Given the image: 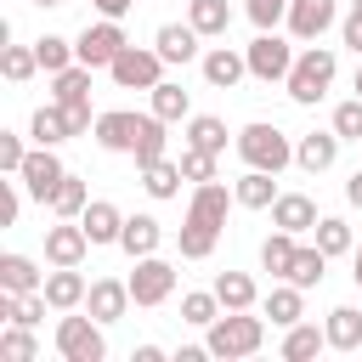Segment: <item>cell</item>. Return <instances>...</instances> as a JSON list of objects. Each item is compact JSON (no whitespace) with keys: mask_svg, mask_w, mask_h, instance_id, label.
Returning <instances> with one entry per match:
<instances>
[{"mask_svg":"<svg viewBox=\"0 0 362 362\" xmlns=\"http://www.w3.org/2000/svg\"><path fill=\"white\" fill-rule=\"evenodd\" d=\"M147 96H153V113H158L164 124H175V119H187V113H192V96H187L181 85H170V79H158Z\"/></svg>","mask_w":362,"mask_h":362,"instance_id":"obj_31","label":"cell"},{"mask_svg":"<svg viewBox=\"0 0 362 362\" xmlns=\"http://www.w3.org/2000/svg\"><path fill=\"white\" fill-rule=\"evenodd\" d=\"M204 356H209V345H181L175 351V362H204Z\"/></svg>","mask_w":362,"mask_h":362,"instance_id":"obj_49","label":"cell"},{"mask_svg":"<svg viewBox=\"0 0 362 362\" xmlns=\"http://www.w3.org/2000/svg\"><path fill=\"white\" fill-rule=\"evenodd\" d=\"M198 40H204V34H198L192 23H164V28L153 34V45H158L164 62H192V57H198Z\"/></svg>","mask_w":362,"mask_h":362,"instance_id":"obj_19","label":"cell"},{"mask_svg":"<svg viewBox=\"0 0 362 362\" xmlns=\"http://www.w3.org/2000/svg\"><path fill=\"white\" fill-rule=\"evenodd\" d=\"M238 204L243 209H272L277 204V181H272V170H249V175H238Z\"/></svg>","mask_w":362,"mask_h":362,"instance_id":"obj_27","label":"cell"},{"mask_svg":"<svg viewBox=\"0 0 362 362\" xmlns=\"http://www.w3.org/2000/svg\"><path fill=\"white\" fill-rule=\"evenodd\" d=\"M102 328H107V322H96V317H62V322H57V356H62V362H102V356H107Z\"/></svg>","mask_w":362,"mask_h":362,"instance_id":"obj_5","label":"cell"},{"mask_svg":"<svg viewBox=\"0 0 362 362\" xmlns=\"http://www.w3.org/2000/svg\"><path fill=\"white\" fill-rule=\"evenodd\" d=\"M0 356H11V362H34V356H40L28 322H6V334H0Z\"/></svg>","mask_w":362,"mask_h":362,"instance_id":"obj_41","label":"cell"},{"mask_svg":"<svg viewBox=\"0 0 362 362\" xmlns=\"http://www.w3.org/2000/svg\"><path fill=\"white\" fill-rule=\"evenodd\" d=\"M113 85L119 90H153L158 85V74H164V57H158V45L153 51H141V45H124L119 57H113Z\"/></svg>","mask_w":362,"mask_h":362,"instance_id":"obj_7","label":"cell"},{"mask_svg":"<svg viewBox=\"0 0 362 362\" xmlns=\"http://www.w3.org/2000/svg\"><path fill=\"white\" fill-rule=\"evenodd\" d=\"M226 305L215 300V288H198V294H181V322H192V328H209L215 317H221Z\"/></svg>","mask_w":362,"mask_h":362,"instance_id":"obj_39","label":"cell"},{"mask_svg":"<svg viewBox=\"0 0 362 362\" xmlns=\"http://www.w3.org/2000/svg\"><path fill=\"white\" fill-rule=\"evenodd\" d=\"M164 141H170V136H164V119H158V113H147V124H141V136H136V153H130V158H136V170H141V164H153V158H164Z\"/></svg>","mask_w":362,"mask_h":362,"instance_id":"obj_40","label":"cell"},{"mask_svg":"<svg viewBox=\"0 0 362 362\" xmlns=\"http://www.w3.org/2000/svg\"><path fill=\"white\" fill-rule=\"evenodd\" d=\"M243 74H249V57H243V51H232V45H215V51H204V79H209L215 90H232Z\"/></svg>","mask_w":362,"mask_h":362,"instance_id":"obj_17","label":"cell"},{"mask_svg":"<svg viewBox=\"0 0 362 362\" xmlns=\"http://www.w3.org/2000/svg\"><path fill=\"white\" fill-rule=\"evenodd\" d=\"M339 0H288V28L294 40H322V28H334Z\"/></svg>","mask_w":362,"mask_h":362,"instance_id":"obj_14","label":"cell"},{"mask_svg":"<svg viewBox=\"0 0 362 362\" xmlns=\"http://www.w3.org/2000/svg\"><path fill=\"white\" fill-rule=\"evenodd\" d=\"M23 187H28V198H40V204H51V192H57V181L68 175L62 170V158H57V147H28V158H23Z\"/></svg>","mask_w":362,"mask_h":362,"instance_id":"obj_10","label":"cell"},{"mask_svg":"<svg viewBox=\"0 0 362 362\" xmlns=\"http://www.w3.org/2000/svg\"><path fill=\"white\" fill-rule=\"evenodd\" d=\"M0 68H6L11 85H23V79L40 68V51H34V45H6V51H0Z\"/></svg>","mask_w":362,"mask_h":362,"instance_id":"obj_42","label":"cell"},{"mask_svg":"<svg viewBox=\"0 0 362 362\" xmlns=\"http://www.w3.org/2000/svg\"><path fill=\"white\" fill-rule=\"evenodd\" d=\"M334 74H339V62H334V51L328 45H305L300 57H294V68H288V79H283V90L300 102V107H311V102H322L328 96V85H334Z\"/></svg>","mask_w":362,"mask_h":362,"instance_id":"obj_3","label":"cell"},{"mask_svg":"<svg viewBox=\"0 0 362 362\" xmlns=\"http://www.w3.org/2000/svg\"><path fill=\"white\" fill-rule=\"evenodd\" d=\"M322 272H328V255L311 243V249H294V260H288V283H300V288H317L322 283Z\"/></svg>","mask_w":362,"mask_h":362,"instance_id":"obj_38","label":"cell"},{"mask_svg":"<svg viewBox=\"0 0 362 362\" xmlns=\"http://www.w3.org/2000/svg\"><path fill=\"white\" fill-rule=\"evenodd\" d=\"M322 334H328V351H362V311L356 305H334Z\"/></svg>","mask_w":362,"mask_h":362,"instance_id":"obj_23","label":"cell"},{"mask_svg":"<svg viewBox=\"0 0 362 362\" xmlns=\"http://www.w3.org/2000/svg\"><path fill=\"white\" fill-rule=\"evenodd\" d=\"M243 11H249V23H255V28H277V23L288 17V0H249Z\"/></svg>","mask_w":362,"mask_h":362,"instance_id":"obj_45","label":"cell"},{"mask_svg":"<svg viewBox=\"0 0 362 362\" xmlns=\"http://www.w3.org/2000/svg\"><path fill=\"white\" fill-rule=\"evenodd\" d=\"M34 6H62V0H34Z\"/></svg>","mask_w":362,"mask_h":362,"instance_id":"obj_53","label":"cell"},{"mask_svg":"<svg viewBox=\"0 0 362 362\" xmlns=\"http://www.w3.org/2000/svg\"><path fill=\"white\" fill-rule=\"evenodd\" d=\"M356 96H362V62H356Z\"/></svg>","mask_w":362,"mask_h":362,"instance_id":"obj_52","label":"cell"},{"mask_svg":"<svg viewBox=\"0 0 362 362\" xmlns=\"http://www.w3.org/2000/svg\"><path fill=\"white\" fill-rule=\"evenodd\" d=\"M23 158H28V147H23V136H11V130H0V170H6V175H17V170H23Z\"/></svg>","mask_w":362,"mask_h":362,"instance_id":"obj_46","label":"cell"},{"mask_svg":"<svg viewBox=\"0 0 362 362\" xmlns=\"http://www.w3.org/2000/svg\"><path fill=\"white\" fill-rule=\"evenodd\" d=\"M85 277H79V266H57V272H45V300H51V311H74V305H85Z\"/></svg>","mask_w":362,"mask_h":362,"instance_id":"obj_18","label":"cell"},{"mask_svg":"<svg viewBox=\"0 0 362 362\" xmlns=\"http://www.w3.org/2000/svg\"><path fill=\"white\" fill-rule=\"evenodd\" d=\"M79 226L90 232V243H119V232H124V215H119V204H107V198H90V204H85V215H79Z\"/></svg>","mask_w":362,"mask_h":362,"instance_id":"obj_21","label":"cell"},{"mask_svg":"<svg viewBox=\"0 0 362 362\" xmlns=\"http://www.w3.org/2000/svg\"><path fill=\"white\" fill-rule=\"evenodd\" d=\"M85 204H90V192H85V181H79V175H62L45 209H51L57 221H79V215H85Z\"/></svg>","mask_w":362,"mask_h":362,"instance_id":"obj_28","label":"cell"},{"mask_svg":"<svg viewBox=\"0 0 362 362\" xmlns=\"http://www.w3.org/2000/svg\"><path fill=\"white\" fill-rule=\"evenodd\" d=\"M334 158H339V130H311V136L294 141V164L311 170V175H322Z\"/></svg>","mask_w":362,"mask_h":362,"instance_id":"obj_15","label":"cell"},{"mask_svg":"<svg viewBox=\"0 0 362 362\" xmlns=\"http://www.w3.org/2000/svg\"><path fill=\"white\" fill-rule=\"evenodd\" d=\"M215 300H221L226 311H249L260 294H255V277H249V272H221V277H215Z\"/></svg>","mask_w":362,"mask_h":362,"instance_id":"obj_29","label":"cell"},{"mask_svg":"<svg viewBox=\"0 0 362 362\" xmlns=\"http://www.w3.org/2000/svg\"><path fill=\"white\" fill-rule=\"evenodd\" d=\"M209 356H221V362H238V356H255L260 345H266V322L260 317H249V311H221L215 322H209Z\"/></svg>","mask_w":362,"mask_h":362,"instance_id":"obj_2","label":"cell"},{"mask_svg":"<svg viewBox=\"0 0 362 362\" xmlns=\"http://www.w3.org/2000/svg\"><path fill=\"white\" fill-rule=\"evenodd\" d=\"M0 288H11V294H34V288H45V272H40L28 255H0Z\"/></svg>","mask_w":362,"mask_h":362,"instance_id":"obj_24","label":"cell"},{"mask_svg":"<svg viewBox=\"0 0 362 362\" xmlns=\"http://www.w3.org/2000/svg\"><path fill=\"white\" fill-rule=\"evenodd\" d=\"M328 345V334L322 328H311V322H294L288 334H283V362H305V356H317Z\"/></svg>","mask_w":362,"mask_h":362,"instance_id":"obj_35","label":"cell"},{"mask_svg":"<svg viewBox=\"0 0 362 362\" xmlns=\"http://www.w3.org/2000/svg\"><path fill=\"white\" fill-rule=\"evenodd\" d=\"M243 57H249V74H255V79H266V85H272V79H288V68H294V45H288V40H277L272 28H260V34L249 40V51H243Z\"/></svg>","mask_w":362,"mask_h":362,"instance_id":"obj_8","label":"cell"},{"mask_svg":"<svg viewBox=\"0 0 362 362\" xmlns=\"http://www.w3.org/2000/svg\"><path fill=\"white\" fill-rule=\"evenodd\" d=\"M181 164H170V158H153V164H141V187L153 192V198H175L181 192Z\"/></svg>","mask_w":362,"mask_h":362,"instance_id":"obj_33","label":"cell"},{"mask_svg":"<svg viewBox=\"0 0 362 362\" xmlns=\"http://www.w3.org/2000/svg\"><path fill=\"white\" fill-rule=\"evenodd\" d=\"M294 249H300V243H294V232H283V226H277V232L260 243V266H266L272 277H288V260H294Z\"/></svg>","mask_w":362,"mask_h":362,"instance_id":"obj_37","label":"cell"},{"mask_svg":"<svg viewBox=\"0 0 362 362\" xmlns=\"http://www.w3.org/2000/svg\"><path fill=\"white\" fill-rule=\"evenodd\" d=\"M85 249H90V232H85L79 221H57V226H45V260H51V266H79Z\"/></svg>","mask_w":362,"mask_h":362,"instance_id":"obj_12","label":"cell"},{"mask_svg":"<svg viewBox=\"0 0 362 362\" xmlns=\"http://www.w3.org/2000/svg\"><path fill=\"white\" fill-rule=\"evenodd\" d=\"M158 238H164V226H158L153 215H124V232H119V249H124L130 260H141V255H158Z\"/></svg>","mask_w":362,"mask_h":362,"instance_id":"obj_22","label":"cell"},{"mask_svg":"<svg viewBox=\"0 0 362 362\" xmlns=\"http://www.w3.org/2000/svg\"><path fill=\"white\" fill-rule=\"evenodd\" d=\"M345 45L362 57V11H356V6H351V17H345Z\"/></svg>","mask_w":362,"mask_h":362,"instance_id":"obj_47","label":"cell"},{"mask_svg":"<svg viewBox=\"0 0 362 362\" xmlns=\"http://www.w3.org/2000/svg\"><path fill=\"white\" fill-rule=\"evenodd\" d=\"M51 102H90V68L85 62H74V68H62V74H51Z\"/></svg>","mask_w":362,"mask_h":362,"instance_id":"obj_30","label":"cell"},{"mask_svg":"<svg viewBox=\"0 0 362 362\" xmlns=\"http://www.w3.org/2000/svg\"><path fill=\"white\" fill-rule=\"evenodd\" d=\"M187 23H192L204 40H215V34L232 28V6H226V0H187Z\"/></svg>","mask_w":362,"mask_h":362,"instance_id":"obj_26","label":"cell"},{"mask_svg":"<svg viewBox=\"0 0 362 362\" xmlns=\"http://www.w3.org/2000/svg\"><path fill=\"white\" fill-rule=\"evenodd\" d=\"M300 294H305V288L283 277V288H272V294H266V317H272L277 328H294V322L305 317V300H300Z\"/></svg>","mask_w":362,"mask_h":362,"instance_id":"obj_25","label":"cell"},{"mask_svg":"<svg viewBox=\"0 0 362 362\" xmlns=\"http://www.w3.org/2000/svg\"><path fill=\"white\" fill-rule=\"evenodd\" d=\"M28 136H34V147H62V141L74 136V124H68V107H62V102H45V107L28 119Z\"/></svg>","mask_w":362,"mask_h":362,"instance_id":"obj_20","label":"cell"},{"mask_svg":"<svg viewBox=\"0 0 362 362\" xmlns=\"http://www.w3.org/2000/svg\"><path fill=\"white\" fill-rule=\"evenodd\" d=\"M238 158L249 164V170H288L294 164V141L277 130V124H266V119H255V124H243L238 130Z\"/></svg>","mask_w":362,"mask_h":362,"instance_id":"obj_4","label":"cell"},{"mask_svg":"<svg viewBox=\"0 0 362 362\" xmlns=\"http://www.w3.org/2000/svg\"><path fill=\"white\" fill-rule=\"evenodd\" d=\"M351 6H356V11H362V0H351Z\"/></svg>","mask_w":362,"mask_h":362,"instance_id":"obj_54","label":"cell"},{"mask_svg":"<svg viewBox=\"0 0 362 362\" xmlns=\"http://www.w3.org/2000/svg\"><path fill=\"white\" fill-rule=\"evenodd\" d=\"M334 130H339V141H362V96L334 107Z\"/></svg>","mask_w":362,"mask_h":362,"instance_id":"obj_44","label":"cell"},{"mask_svg":"<svg viewBox=\"0 0 362 362\" xmlns=\"http://www.w3.org/2000/svg\"><path fill=\"white\" fill-rule=\"evenodd\" d=\"M147 113H130V107H113V113H96V141L107 153H136V136H141Z\"/></svg>","mask_w":362,"mask_h":362,"instance_id":"obj_11","label":"cell"},{"mask_svg":"<svg viewBox=\"0 0 362 362\" xmlns=\"http://www.w3.org/2000/svg\"><path fill=\"white\" fill-rule=\"evenodd\" d=\"M34 51H40V68H45V74H62V68H74V62H79L74 40H62V34H40V40H34Z\"/></svg>","mask_w":362,"mask_h":362,"instance_id":"obj_36","label":"cell"},{"mask_svg":"<svg viewBox=\"0 0 362 362\" xmlns=\"http://www.w3.org/2000/svg\"><path fill=\"white\" fill-rule=\"evenodd\" d=\"M311 238H317V249H322L328 260H334V255H351V249H356V238H351V226H345L339 215H322V221L311 226Z\"/></svg>","mask_w":362,"mask_h":362,"instance_id":"obj_34","label":"cell"},{"mask_svg":"<svg viewBox=\"0 0 362 362\" xmlns=\"http://www.w3.org/2000/svg\"><path fill=\"white\" fill-rule=\"evenodd\" d=\"M351 277H356V288H362V243L351 249Z\"/></svg>","mask_w":362,"mask_h":362,"instance_id":"obj_51","label":"cell"},{"mask_svg":"<svg viewBox=\"0 0 362 362\" xmlns=\"http://www.w3.org/2000/svg\"><path fill=\"white\" fill-rule=\"evenodd\" d=\"M90 6H96V11H102V17H124V11H130V6H136V0H90Z\"/></svg>","mask_w":362,"mask_h":362,"instance_id":"obj_48","label":"cell"},{"mask_svg":"<svg viewBox=\"0 0 362 362\" xmlns=\"http://www.w3.org/2000/svg\"><path fill=\"white\" fill-rule=\"evenodd\" d=\"M322 215H317V204L305 198V192H277V204H272V226H283V232H311Z\"/></svg>","mask_w":362,"mask_h":362,"instance_id":"obj_16","label":"cell"},{"mask_svg":"<svg viewBox=\"0 0 362 362\" xmlns=\"http://www.w3.org/2000/svg\"><path fill=\"white\" fill-rule=\"evenodd\" d=\"M345 198H351V209H362V170L345 181Z\"/></svg>","mask_w":362,"mask_h":362,"instance_id":"obj_50","label":"cell"},{"mask_svg":"<svg viewBox=\"0 0 362 362\" xmlns=\"http://www.w3.org/2000/svg\"><path fill=\"white\" fill-rule=\"evenodd\" d=\"M226 204H238V192H226L221 181H198L192 204H187V221H181V260H209L215 243H221V226H226Z\"/></svg>","mask_w":362,"mask_h":362,"instance_id":"obj_1","label":"cell"},{"mask_svg":"<svg viewBox=\"0 0 362 362\" xmlns=\"http://www.w3.org/2000/svg\"><path fill=\"white\" fill-rule=\"evenodd\" d=\"M181 175L187 181H215V153H204V147H181Z\"/></svg>","mask_w":362,"mask_h":362,"instance_id":"obj_43","label":"cell"},{"mask_svg":"<svg viewBox=\"0 0 362 362\" xmlns=\"http://www.w3.org/2000/svg\"><path fill=\"white\" fill-rule=\"evenodd\" d=\"M130 40H124V28H119V17H102V23H85V34L74 40V51H79V62L85 68H113V57L124 51Z\"/></svg>","mask_w":362,"mask_h":362,"instance_id":"obj_6","label":"cell"},{"mask_svg":"<svg viewBox=\"0 0 362 362\" xmlns=\"http://www.w3.org/2000/svg\"><path fill=\"white\" fill-rule=\"evenodd\" d=\"M187 141L204 147V153H226V119H215V113H192V119H187Z\"/></svg>","mask_w":362,"mask_h":362,"instance_id":"obj_32","label":"cell"},{"mask_svg":"<svg viewBox=\"0 0 362 362\" xmlns=\"http://www.w3.org/2000/svg\"><path fill=\"white\" fill-rule=\"evenodd\" d=\"M124 283H130V300H136V305H164L170 288H175V266L158 260V255H141L136 272H130Z\"/></svg>","mask_w":362,"mask_h":362,"instance_id":"obj_9","label":"cell"},{"mask_svg":"<svg viewBox=\"0 0 362 362\" xmlns=\"http://www.w3.org/2000/svg\"><path fill=\"white\" fill-rule=\"evenodd\" d=\"M130 305H136V300H130V283H119V277H96L90 294H85V311H90L96 322H119Z\"/></svg>","mask_w":362,"mask_h":362,"instance_id":"obj_13","label":"cell"}]
</instances>
